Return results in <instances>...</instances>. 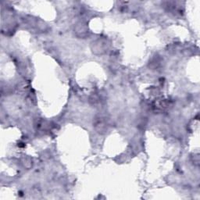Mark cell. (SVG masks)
Here are the masks:
<instances>
[{
	"instance_id": "obj_7",
	"label": "cell",
	"mask_w": 200,
	"mask_h": 200,
	"mask_svg": "<svg viewBox=\"0 0 200 200\" xmlns=\"http://www.w3.org/2000/svg\"><path fill=\"white\" fill-rule=\"evenodd\" d=\"M193 162L195 165L196 166L199 165V157H198V155H194Z\"/></svg>"
},
{
	"instance_id": "obj_5",
	"label": "cell",
	"mask_w": 200,
	"mask_h": 200,
	"mask_svg": "<svg viewBox=\"0 0 200 200\" xmlns=\"http://www.w3.org/2000/svg\"><path fill=\"white\" fill-rule=\"evenodd\" d=\"M89 102L91 104L96 105L99 103V97L96 94H93L89 97Z\"/></svg>"
},
{
	"instance_id": "obj_4",
	"label": "cell",
	"mask_w": 200,
	"mask_h": 200,
	"mask_svg": "<svg viewBox=\"0 0 200 200\" xmlns=\"http://www.w3.org/2000/svg\"><path fill=\"white\" fill-rule=\"evenodd\" d=\"M160 63H161V59L160 56H154L151 60L149 61V67L153 68V69H157L160 66Z\"/></svg>"
},
{
	"instance_id": "obj_3",
	"label": "cell",
	"mask_w": 200,
	"mask_h": 200,
	"mask_svg": "<svg viewBox=\"0 0 200 200\" xmlns=\"http://www.w3.org/2000/svg\"><path fill=\"white\" fill-rule=\"evenodd\" d=\"M74 32L76 37L78 38H86L89 35V29L88 25L84 21H78L74 25Z\"/></svg>"
},
{
	"instance_id": "obj_2",
	"label": "cell",
	"mask_w": 200,
	"mask_h": 200,
	"mask_svg": "<svg viewBox=\"0 0 200 200\" xmlns=\"http://www.w3.org/2000/svg\"><path fill=\"white\" fill-rule=\"evenodd\" d=\"M93 127L96 130L97 133L99 134H105L109 130V125L108 120L106 117H103V116H96L93 120Z\"/></svg>"
},
{
	"instance_id": "obj_6",
	"label": "cell",
	"mask_w": 200,
	"mask_h": 200,
	"mask_svg": "<svg viewBox=\"0 0 200 200\" xmlns=\"http://www.w3.org/2000/svg\"><path fill=\"white\" fill-rule=\"evenodd\" d=\"M23 164H24V166H25L26 168H30V167H32V161L31 160V159L29 158L24 159V160H23Z\"/></svg>"
},
{
	"instance_id": "obj_1",
	"label": "cell",
	"mask_w": 200,
	"mask_h": 200,
	"mask_svg": "<svg viewBox=\"0 0 200 200\" xmlns=\"http://www.w3.org/2000/svg\"><path fill=\"white\" fill-rule=\"evenodd\" d=\"M110 48V44L106 38H98L91 44V50L96 56L106 54Z\"/></svg>"
}]
</instances>
